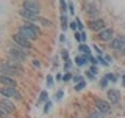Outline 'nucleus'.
Masks as SVG:
<instances>
[{"label":"nucleus","instance_id":"a19ab883","mask_svg":"<svg viewBox=\"0 0 125 118\" xmlns=\"http://www.w3.org/2000/svg\"><path fill=\"white\" fill-rule=\"evenodd\" d=\"M89 63H92V65H97V57H94V55H89Z\"/></svg>","mask_w":125,"mask_h":118},{"label":"nucleus","instance_id":"39448f33","mask_svg":"<svg viewBox=\"0 0 125 118\" xmlns=\"http://www.w3.org/2000/svg\"><path fill=\"white\" fill-rule=\"evenodd\" d=\"M13 41H14V44H16V46H19L21 49L27 50V52H28L31 47H33L31 41H28V39H27L25 36H22L21 33H14V35H13Z\"/></svg>","mask_w":125,"mask_h":118},{"label":"nucleus","instance_id":"ea45409f","mask_svg":"<svg viewBox=\"0 0 125 118\" xmlns=\"http://www.w3.org/2000/svg\"><path fill=\"white\" fill-rule=\"evenodd\" d=\"M31 63H33V66H34V68H38V69H39V68H41V66H42V65H41V61H39L38 58H34V60L31 61Z\"/></svg>","mask_w":125,"mask_h":118},{"label":"nucleus","instance_id":"4468645a","mask_svg":"<svg viewBox=\"0 0 125 118\" xmlns=\"http://www.w3.org/2000/svg\"><path fill=\"white\" fill-rule=\"evenodd\" d=\"M0 85H3V87H16L17 82H16V79H13V77L0 76Z\"/></svg>","mask_w":125,"mask_h":118},{"label":"nucleus","instance_id":"0eeeda50","mask_svg":"<svg viewBox=\"0 0 125 118\" xmlns=\"http://www.w3.org/2000/svg\"><path fill=\"white\" fill-rule=\"evenodd\" d=\"M94 104H95V110H99V112L103 113L105 117L111 113V104H109L106 99H100V98H97V99L94 101Z\"/></svg>","mask_w":125,"mask_h":118},{"label":"nucleus","instance_id":"c03bdc74","mask_svg":"<svg viewBox=\"0 0 125 118\" xmlns=\"http://www.w3.org/2000/svg\"><path fill=\"white\" fill-rule=\"evenodd\" d=\"M60 41H61V44H64V43H66V35L64 33L60 35Z\"/></svg>","mask_w":125,"mask_h":118},{"label":"nucleus","instance_id":"f704fd0d","mask_svg":"<svg viewBox=\"0 0 125 118\" xmlns=\"http://www.w3.org/2000/svg\"><path fill=\"white\" fill-rule=\"evenodd\" d=\"M72 77H73V74H72V73H66V74H62V80H64V82H70V80H72Z\"/></svg>","mask_w":125,"mask_h":118},{"label":"nucleus","instance_id":"58836bf2","mask_svg":"<svg viewBox=\"0 0 125 118\" xmlns=\"http://www.w3.org/2000/svg\"><path fill=\"white\" fill-rule=\"evenodd\" d=\"M92 47H94V50H95V52H97V55H100V57H102V55H103V50H102L99 46H95V44H94Z\"/></svg>","mask_w":125,"mask_h":118},{"label":"nucleus","instance_id":"c756f323","mask_svg":"<svg viewBox=\"0 0 125 118\" xmlns=\"http://www.w3.org/2000/svg\"><path fill=\"white\" fill-rule=\"evenodd\" d=\"M97 65H100V66H108L109 63L105 60L103 57H100V55H97Z\"/></svg>","mask_w":125,"mask_h":118},{"label":"nucleus","instance_id":"4c0bfd02","mask_svg":"<svg viewBox=\"0 0 125 118\" xmlns=\"http://www.w3.org/2000/svg\"><path fill=\"white\" fill-rule=\"evenodd\" d=\"M69 29H70V30H73V33H75V31H78L77 22H75V21H73V22H70V24H69Z\"/></svg>","mask_w":125,"mask_h":118},{"label":"nucleus","instance_id":"cd10ccee","mask_svg":"<svg viewBox=\"0 0 125 118\" xmlns=\"http://www.w3.org/2000/svg\"><path fill=\"white\" fill-rule=\"evenodd\" d=\"M61 58H62V63H66V61H69L70 58H69V52H67V49H62L61 50Z\"/></svg>","mask_w":125,"mask_h":118},{"label":"nucleus","instance_id":"6ab92c4d","mask_svg":"<svg viewBox=\"0 0 125 118\" xmlns=\"http://www.w3.org/2000/svg\"><path fill=\"white\" fill-rule=\"evenodd\" d=\"M47 101H49V93H47L45 90H42V91L39 93V98H38V102H36V104L41 105V104H45Z\"/></svg>","mask_w":125,"mask_h":118},{"label":"nucleus","instance_id":"4be33fe9","mask_svg":"<svg viewBox=\"0 0 125 118\" xmlns=\"http://www.w3.org/2000/svg\"><path fill=\"white\" fill-rule=\"evenodd\" d=\"M53 85H55V77L52 76V74H49V76L45 77V87H49V88H52Z\"/></svg>","mask_w":125,"mask_h":118},{"label":"nucleus","instance_id":"7ed1b4c3","mask_svg":"<svg viewBox=\"0 0 125 118\" xmlns=\"http://www.w3.org/2000/svg\"><path fill=\"white\" fill-rule=\"evenodd\" d=\"M0 94H3L8 99L22 101V93L17 90V87H0Z\"/></svg>","mask_w":125,"mask_h":118},{"label":"nucleus","instance_id":"b1692460","mask_svg":"<svg viewBox=\"0 0 125 118\" xmlns=\"http://www.w3.org/2000/svg\"><path fill=\"white\" fill-rule=\"evenodd\" d=\"M53 98H55V101H56V102H60L62 98H64V90H62V88L61 90H56V93H55Z\"/></svg>","mask_w":125,"mask_h":118},{"label":"nucleus","instance_id":"c9c22d12","mask_svg":"<svg viewBox=\"0 0 125 118\" xmlns=\"http://www.w3.org/2000/svg\"><path fill=\"white\" fill-rule=\"evenodd\" d=\"M88 71H89V73H92L94 76H95V74H99V66H97V65H92Z\"/></svg>","mask_w":125,"mask_h":118},{"label":"nucleus","instance_id":"2f4dec72","mask_svg":"<svg viewBox=\"0 0 125 118\" xmlns=\"http://www.w3.org/2000/svg\"><path fill=\"white\" fill-rule=\"evenodd\" d=\"M60 8H61V14H67V2H60Z\"/></svg>","mask_w":125,"mask_h":118},{"label":"nucleus","instance_id":"de8ad7c7","mask_svg":"<svg viewBox=\"0 0 125 118\" xmlns=\"http://www.w3.org/2000/svg\"><path fill=\"white\" fill-rule=\"evenodd\" d=\"M120 54H122V55H125V47H124L122 50H120Z\"/></svg>","mask_w":125,"mask_h":118},{"label":"nucleus","instance_id":"20e7f679","mask_svg":"<svg viewBox=\"0 0 125 118\" xmlns=\"http://www.w3.org/2000/svg\"><path fill=\"white\" fill-rule=\"evenodd\" d=\"M0 76H8V77L14 79L16 76H21V73L14 66H11L8 61H3V63H0Z\"/></svg>","mask_w":125,"mask_h":118},{"label":"nucleus","instance_id":"f03ea898","mask_svg":"<svg viewBox=\"0 0 125 118\" xmlns=\"http://www.w3.org/2000/svg\"><path fill=\"white\" fill-rule=\"evenodd\" d=\"M8 57L17 60L19 63H25L27 60H28V52L14 44V46H10V47H8Z\"/></svg>","mask_w":125,"mask_h":118},{"label":"nucleus","instance_id":"72a5a7b5","mask_svg":"<svg viewBox=\"0 0 125 118\" xmlns=\"http://www.w3.org/2000/svg\"><path fill=\"white\" fill-rule=\"evenodd\" d=\"M67 11H69V14H70V16L75 14V6H73V3H72V2H67Z\"/></svg>","mask_w":125,"mask_h":118},{"label":"nucleus","instance_id":"aec40b11","mask_svg":"<svg viewBox=\"0 0 125 118\" xmlns=\"http://www.w3.org/2000/svg\"><path fill=\"white\" fill-rule=\"evenodd\" d=\"M78 50L81 52V55H92L91 54V47H89L88 44H80L78 46Z\"/></svg>","mask_w":125,"mask_h":118},{"label":"nucleus","instance_id":"412c9836","mask_svg":"<svg viewBox=\"0 0 125 118\" xmlns=\"http://www.w3.org/2000/svg\"><path fill=\"white\" fill-rule=\"evenodd\" d=\"M99 85H100V88H103V90H106L108 88V85H109V80H108V77L106 76H103L100 79V82H99Z\"/></svg>","mask_w":125,"mask_h":118},{"label":"nucleus","instance_id":"c85d7f7f","mask_svg":"<svg viewBox=\"0 0 125 118\" xmlns=\"http://www.w3.org/2000/svg\"><path fill=\"white\" fill-rule=\"evenodd\" d=\"M89 118H105V115H103V113H100L99 110H92L91 115H89Z\"/></svg>","mask_w":125,"mask_h":118},{"label":"nucleus","instance_id":"f3484780","mask_svg":"<svg viewBox=\"0 0 125 118\" xmlns=\"http://www.w3.org/2000/svg\"><path fill=\"white\" fill-rule=\"evenodd\" d=\"M73 38H75V41H78L80 44H86L88 35H86V31H75V33H73Z\"/></svg>","mask_w":125,"mask_h":118},{"label":"nucleus","instance_id":"473e14b6","mask_svg":"<svg viewBox=\"0 0 125 118\" xmlns=\"http://www.w3.org/2000/svg\"><path fill=\"white\" fill-rule=\"evenodd\" d=\"M81 80H84L83 77L80 76V74H73V77H72V82H73V85H77V84H80Z\"/></svg>","mask_w":125,"mask_h":118},{"label":"nucleus","instance_id":"37998d69","mask_svg":"<svg viewBox=\"0 0 125 118\" xmlns=\"http://www.w3.org/2000/svg\"><path fill=\"white\" fill-rule=\"evenodd\" d=\"M62 80V74H56L55 76V82H61Z\"/></svg>","mask_w":125,"mask_h":118},{"label":"nucleus","instance_id":"79ce46f5","mask_svg":"<svg viewBox=\"0 0 125 118\" xmlns=\"http://www.w3.org/2000/svg\"><path fill=\"white\" fill-rule=\"evenodd\" d=\"M86 77H88V80H94V79H95V76H94L92 73H89V71L86 73Z\"/></svg>","mask_w":125,"mask_h":118},{"label":"nucleus","instance_id":"6e6552de","mask_svg":"<svg viewBox=\"0 0 125 118\" xmlns=\"http://www.w3.org/2000/svg\"><path fill=\"white\" fill-rule=\"evenodd\" d=\"M83 5H84V13L88 16H91V17H94V19H97V16L100 14L99 5L95 2H84Z\"/></svg>","mask_w":125,"mask_h":118},{"label":"nucleus","instance_id":"7c9ffc66","mask_svg":"<svg viewBox=\"0 0 125 118\" xmlns=\"http://www.w3.org/2000/svg\"><path fill=\"white\" fill-rule=\"evenodd\" d=\"M10 115H11V113L8 112L6 109H3L2 105H0V118H10Z\"/></svg>","mask_w":125,"mask_h":118},{"label":"nucleus","instance_id":"2eb2a0df","mask_svg":"<svg viewBox=\"0 0 125 118\" xmlns=\"http://www.w3.org/2000/svg\"><path fill=\"white\" fill-rule=\"evenodd\" d=\"M19 14H21V16H22V17H25V19H28V21H30V22H36V19L39 17V16H38V14H33V13H30V11H27V10H23V8H22V10H21V11H19Z\"/></svg>","mask_w":125,"mask_h":118},{"label":"nucleus","instance_id":"5701e85b","mask_svg":"<svg viewBox=\"0 0 125 118\" xmlns=\"http://www.w3.org/2000/svg\"><path fill=\"white\" fill-rule=\"evenodd\" d=\"M86 85H88V82H86V80H81L80 84L73 85V90H75V91H81V90H84V88H86Z\"/></svg>","mask_w":125,"mask_h":118},{"label":"nucleus","instance_id":"49530a36","mask_svg":"<svg viewBox=\"0 0 125 118\" xmlns=\"http://www.w3.org/2000/svg\"><path fill=\"white\" fill-rule=\"evenodd\" d=\"M122 85H124V87H125V76H124V77H122Z\"/></svg>","mask_w":125,"mask_h":118},{"label":"nucleus","instance_id":"9d476101","mask_svg":"<svg viewBox=\"0 0 125 118\" xmlns=\"http://www.w3.org/2000/svg\"><path fill=\"white\" fill-rule=\"evenodd\" d=\"M106 98H108V102L113 105L119 104L120 102V98H122V94H120V91L117 88H108L106 91Z\"/></svg>","mask_w":125,"mask_h":118},{"label":"nucleus","instance_id":"a211bd4d","mask_svg":"<svg viewBox=\"0 0 125 118\" xmlns=\"http://www.w3.org/2000/svg\"><path fill=\"white\" fill-rule=\"evenodd\" d=\"M60 22H61V29H62V33H64L66 30L69 29V17H67V14H61V17H60Z\"/></svg>","mask_w":125,"mask_h":118},{"label":"nucleus","instance_id":"f8f14e48","mask_svg":"<svg viewBox=\"0 0 125 118\" xmlns=\"http://www.w3.org/2000/svg\"><path fill=\"white\" fill-rule=\"evenodd\" d=\"M97 38L100 39V41H105V43H111L113 39H114V30L113 29H105V30H102L100 33H97Z\"/></svg>","mask_w":125,"mask_h":118},{"label":"nucleus","instance_id":"e433bc0d","mask_svg":"<svg viewBox=\"0 0 125 118\" xmlns=\"http://www.w3.org/2000/svg\"><path fill=\"white\" fill-rule=\"evenodd\" d=\"M72 65H73V61H72V60H69V61H66V63H64V69H66V73H69V69L72 68Z\"/></svg>","mask_w":125,"mask_h":118},{"label":"nucleus","instance_id":"393cba45","mask_svg":"<svg viewBox=\"0 0 125 118\" xmlns=\"http://www.w3.org/2000/svg\"><path fill=\"white\" fill-rule=\"evenodd\" d=\"M52 107H53V101H47L45 104H44V110H42V112H44V115H47V113L52 110Z\"/></svg>","mask_w":125,"mask_h":118},{"label":"nucleus","instance_id":"9b49d317","mask_svg":"<svg viewBox=\"0 0 125 118\" xmlns=\"http://www.w3.org/2000/svg\"><path fill=\"white\" fill-rule=\"evenodd\" d=\"M109 47H111L113 50L120 52V50L125 47V36H124V35H117V36H114V39L109 43Z\"/></svg>","mask_w":125,"mask_h":118},{"label":"nucleus","instance_id":"bb28decb","mask_svg":"<svg viewBox=\"0 0 125 118\" xmlns=\"http://www.w3.org/2000/svg\"><path fill=\"white\" fill-rule=\"evenodd\" d=\"M105 76H106V77H108V80H109V82H111V84H116V82H117V80H119V77H117V76H116V74H111V73H106V74H105Z\"/></svg>","mask_w":125,"mask_h":118},{"label":"nucleus","instance_id":"1a4fd4ad","mask_svg":"<svg viewBox=\"0 0 125 118\" xmlns=\"http://www.w3.org/2000/svg\"><path fill=\"white\" fill-rule=\"evenodd\" d=\"M22 8H23V10H27V11H30V13H33V14L41 16V3H38V2L27 0V2L22 3Z\"/></svg>","mask_w":125,"mask_h":118},{"label":"nucleus","instance_id":"dca6fc26","mask_svg":"<svg viewBox=\"0 0 125 118\" xmlns=\"http://www.w3.org/2000/svg\"><path fill=\"white\" fill-rule=\"evenodd\" d=\"M88 61H89V55H81V54L77 55L75 60H73V63H75L77 66H86Z\"/></svg>","mask_w":125,"mask_h":118},{"label":"nucleus","instance_id":"a878e982","mask_svg":"<svg viewBox=\"0 0 125 118\" xmlns=\"http://www.w3.org/2000/svg\"><path fill=\"white\" fill-rule=\"evenodd\" d=\"M36 22H41L42 25H45V27H50V25H52V22H50L47 17H42V16H39V17L36 19Z\"/></svg>","mask_w":125,"mask_h":118},{"label":"nucleus","instance_id":"423d86ee","mask_svg":"<svg viewBox=\"0 0 125 118\" xmlns=\"http://www.w3.org/2000/svg\"><path fill=\"white\" fill-rule=\"evenodd\" d=\"M88 29L91 31H95V33H100L102 30L106 29V22H105V19L102 17H97V19H91V21L88 22Z\"/></svg>","mask_w":125,"mask_h":118},{"label":"nucleus","instance_id":"ddd939ff","mask_svg":"<svg viewBox=\"0 0 125 118\" xmlns=\"http://www.w3.org/2000/svg\"><path fill=\"white\" fill-rule=\"evenodd\" d=\"M0 105H2L3 109H6L10 113H14V112H16V105H14V102L11 101V99H8V98H3V99H0Z\"/></svg>","mask_w":125,"mask_h":118},{"label":"nucleus","instance_id":"a18cd8bd","mask_svg":"<svg viewBox=\"0 0 125 118\" xmlns=\"http://www.w3.org/2000/svg\"><path fill=\"white\" fill-rule=\"evenodd\" d=\"M105 60H106L108 63H111V61H113V60H111V57H109V55H105Z\"/></svg>","mask_w":125,"mask_h":118},{"label":"nucleus","instance_id":"f257e3e1","mask_svg":"<svg viewBox=\"0 0 125 118\" xmlns=\"http://www.w3.org/2000/svg\"><path fill=\"white\" fill-rule=\"evenodd\" d=\"M17 33H21L22 36H25L28 41L33 43L34 39H38V36L41 35V29H39V25H36L34 22H23L22 25H19Z\"/></svg>","mask_w":125,"mask_h":118}]
</instances>
